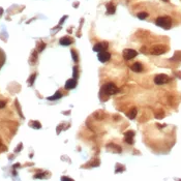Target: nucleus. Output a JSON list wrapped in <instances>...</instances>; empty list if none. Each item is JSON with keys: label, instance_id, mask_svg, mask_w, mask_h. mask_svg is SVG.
Masks as SVG:
<instances>
[{"label": "nucleus", "instance_id": "obj_25", "mask_svg": "<svg viewBox=\"0 0 181 181\" xmlns=\"http://www.w3.org/2000/svg\"><path fill=\"white\" fill-rule=\"evenodd\" d=\"M61 180H69V181H72L73 179H72V178H69V177H62V178H61Z\"/></svg>", "mask_w": 181, "mask_h": 181}, {"label": "nucleus", "instance_id": "obj_6", "mask_svg": "<svg viewBox=\"0 0 181 181\" xmlns=\"http://www.w3.org/2000/svg\"><path fill=\"white\" fill-rule=\"evenodd\" d=\"M110 58H111V55L106 50L105 51H101V52H98V60L100 62H102V63H105V62L109 61Z\"/></svg>", "mask_w": 181, "mask_h": 181}, {"label": "nucleus", "instance_id": "obj_2", "mask_svg": "<svg viewBox=\"0 0 181 181\" xmlns=\"http://www.w3.org/2000/svg\"><path fill=\"white\" fill-rule=\"evenodd\" d=\"M155 24L164 29H170L172 26V20L169 17H159L156 19Z\"/></svg>", "mask_w": 181, "mask_h": 181}, {"label": "nucleus", "instance_id": "obj_18", "mask_svg": "<svg viewBox=\"0 0 181 181\" xmlns=\"http://www.w3.org/2000/svg\"><path fill=\"white\" fill-rule=\"evenodd\" d=\"M45 48H46V45H45L44 43H41V44H40V45L38 46V49H37V51H38V52H41V51H43Z\"/></svg>", "mask_w": 181, "mask_h": 181}, {"label": "nucleus", "instance_id": "obj_16", "mask_svg": "<svg viewBox=\"0 0 181 181\" xmlns=\"http://www.w3.org/2000/svg\"><path fill=\"white\" fill-rule=\"evenodd\" d=\"M136 116H137V109L134 108V109H131L130 112L128 113V118L129 119H134V118H136Z\"/></svg>", "mask_w": 181, "mask_h": 181}, {"label": "nucleus", "instance_id": "obj_10", "mask_svg": "<svg viewBox=\"0 0 181 181\" xmlns=\"http://www.w3.org/2000/svg\"><path fill=\"white\" fill-rule=\"evenodd\" d=\"M59 43H60L61 46H69V45L73 44V39L69 38V37H67V36H64V37L60 38Z\"/></svg>", "mask_w": 181, "mask_h": 181}, {"label": "nucleus", "instance_id": "obj_7", "mask_svg": "<svg viewBox=\"0 0 181 181\" xmlns=\"http://www.w3.org/2000/svg\"><path fill=\"white\" fill-rule=\"evenodd\" d=\"M134 137H135V131H133V130L126 131L124 134V140L127 144L131 145V144H134Z\"/></svg>", "mask_w": 181, "mask_h": 181}, {"label": "nucleus", "instance_id": "obj_1", "mask_svg": "<svg viewBox=\"0 0 181 181\" xmlns=\"http://www.w3.org/2000/svg\"><path fill=\"white\" fill-rule=\"evenodd\" d=\"M118 91H119V89L116 87V85L114 84V83H107V84H105V85L101 87V93L102 94H106L108 96L114 95Z\"/></svg>", "mask_w": 181, "mask_h": 181}, {"label": "nucleus", "instance_id": "obj_22", "mask_svg": "<svg viewBox=\"0 0 181 181\" xmlns=\"http://www.w3.org/2000/svg\"><path fill=\"white\" fill-rule=\"evenodd\" d=\"M5 105H6V103H5L4 100H0V109H3L5 107Z\"/></svg>", "mask_w": 181, "mask_h": 181}, {"label": "nucleus", "instance_id": "obj_17", "mask_svg": "<svg viewBox=\"0 0 181 181\" xmlns=\"http://www.w3.org/2000/svg\"><path fill=\"white\" fill-rule=\"evenodd\" d=\"M148 17V13L147 12H139L138 13V18L140 19V20H144V19H146Z\"/></svg>", "mask_w": 181, "mask_h": 181}, {"label": "nucleus", "instance_id": "obj_8", "mask_svg": "<svg viewBox=\"0 0 181 181\" xmlns=\"http://www.w3.org/2000/svg\"><path fill=\"white\" fill-rule=\"evenodd\" d=\"M77 86V81L75 79H69L65 83V89H74Z\"/></svg>", "mask_w": 181, "mask_h": 181}, {"label": "nucleus", "instance_id": "obj_12", "mask_svg": "<svg viewBox=\"0 0 181 181\" xmlns=\"http://www.w3.org/2000/svg\"><path fill=\"white\" fill-rule=\"evenodd\" d=\"M115 11H116L115 5H114L112 2L109 3V4L107 5V13H108V15H113V13H115Z\"/></svg>", "mask_w": 181, "mask_h": 181}, {"label": "nucleus", "instance_id": "obj_20", "mask_svg": "<svg viewBox=\"0 0 181 181\" xmlns=\"http://www.w3.org/2000/svg\"><path fill=\"white\" fill-rule=\"evenodd\" d=\"M72 55H73V58H74V60L77 62L78 61V56H77V54L75 53V50H72Z\"/></svg>", "mask_w": 181, "mask_h": 181}, {"label": "nucleus", "instance_id": "obj_4", "mask_svg": "<svg viewBox=\"0 0 181 181\" xmlns=\"http://www.w3.org/2000/svg\"><path fill=\"white\" fill-rule=\"evenodd\" d=\"M169 81H170V79L167 75H157L154 78V83L156 85H164L166 83H168Z\"/></svg>", "mask_w": 181, "mask_h": 181}, {"label": "nucleus", "instance_id": "obj_15", "mask_svg": "<svg viewBox=\"0 0 181 181\" xmlns=\"http://www.w3.org/2000/svg\"><path fill=\"white\" fill-rule=\"evenodd\" d=\"M61 96H62V94L60 93V91H57V92L55 93L53 96H51V97H48V100H55V99H59Z\"/></svg>", "mask_w": 181, "mask_h": 181}, {"label": "nucleus", "instance_id": "obj_13", "mask_svg": "<svg viewBox=\"0 0 181 181\" xmlns=\"http://www.w3.org/2000/svg\"><path fill=\"white\" fill-rule=\"evenodd\" d=\"M4 62H5V54L1 49H0V68H1V66L4 64Z\"/></svg>", "mask_w": 181, "mask_h": 181}, {"label": "nucleus", "instance_id": "obj_24", "mask_svg": "<svg viewBox=\"0 0 181 181\" xmlns=\"http://www.w3.org/2000/svg\"><path fill=\"white\" fill-rule=\"evenodd\" d=\"M34 177L35 178H41V177H44V174H36Z\"/></svg>", "mask_w": 181, "mask_h": 181}, {"label": "nucleus", "instance_id": "obj_9", "mask_svg": "<svg viewBox=\"0 0 181 181\" xmlns=\"http://www.w3.org/2000/svg\"><path fill=\"white\" fill-rule=\"evenodd\" d=\"M131 71L135 73H141L143 71V65L140 63V62H136L131 65Z\"/></svg>", "mask_w": 181, "mask_h": 181}, {"label": "nucleus", "instance_id": "obj_14", "mask_svg": "<svg viewBox=\"0 0 181 181\" xmlns=\"http://www.w3.org/2000/svg\"><path fill=\"white\" fill-rule=\"evenodd\" d=\"M29 125H30L31 127L36 128V129H39V128L41 127V125H40V123H39L38 121H30V122H29Z\"/></svg>", "mask_w": 181, "mask_h": 181}, {"label": "nucleus", "instance_id": "obj_3", "mask_svg": "<svg viewBox=\"0 0 181 181\" xmlns=\"http://www.w3.org/2000/svg\"><path fill=\"white\" fill-rule=\"evenodd\" d=\"M166 52H167V47L162 46V45H157V46L152 47L151 50H150V53L153 55H162Z\"/></svg>", "mask_w": 181, "mask_h": 181}, {"label": "nucleus", "instance_id": "obj_11", "mask_svg": "<svg viewBox=\"0 0 181 181\" xmlns=\"http://www.w3.org/2000/svg\"><path fill=\"white\" fill-rule=\"evenodd\" d=\"M106 48H107V45L106 44L98 43V44H96L93 47V51H95V52H101V51H105Z\"/></svg>", "mask_w": 181, "mask_h": 181}, {"label": "nucleus", "instance_id": "obj_19", "mask_svg": "<svg viewBox=\"0 0 181 181\" xmlns=\"http://www.w3.org/2000/svg\"><path fill=\"white\" fill-rule=\"evenodd\" d=\"M164 116H165L164 112H161V113H158V114L155 115V117L157 118V119H162V118H164Z\"/></svg>", "mask_w": 181, "mask_h": 181}, {"label": "nucleus", "instance_id": "obj_21", "mask_svg": "<svg viewBox=\"0 0 181 181\" xmlns=\"http://www.w3.org/2000/svg\"><path fill=\"white\" fill-rule=\"evenodd\" d=\"M35 74H33V75H31V77H30V79H29V83H30V85L33 83V81H34V79H35Z\"/></svg>", "mask_w": 181, "mask_h": 181}, {"label": "nucleus", "instance_id": "obj_23", "mask_svg": "<svg viewBox=\"0 0 181 181\" xmlns=\"http://www.w3.org/2000/svg\"><path fill=\"white\" fill-rule=\"evenodd\" d=\"M74 77H75V78L78 77V68H77V67L74 68Z\"/></svg>", "mask_w": 181, "mask_h": 181}, {"label": "nucleus", "instance_id": "obj_26", "mask_svg": "<svg viewBox=\"0 0 181 181\" xmlns=\"http://www.w3.org/2000/svg\"><path fill=\"white\" fill-rule=\"evenodd\" d=\"M163 1H164V2H169L170 0H163Z\"/></svg>", "mask_w": 181, "mask_h": 181}, {"label": "nucleus", "instance_id": "obj_5", "mask_svg": "<svg viewBox=\"0 0 181 181\" xmlns=\"http://www.w3.org/2000/svg\"><path fill=\"white\" fill-rule=\"evenodd\" d=\"M138 55L137 51L133 50V49H125V50L123 51V57L125 60H130L133 59L134 57H136Z\"/></svg>", "mask_w": 181, "mask_h": 181}]
</instances>
